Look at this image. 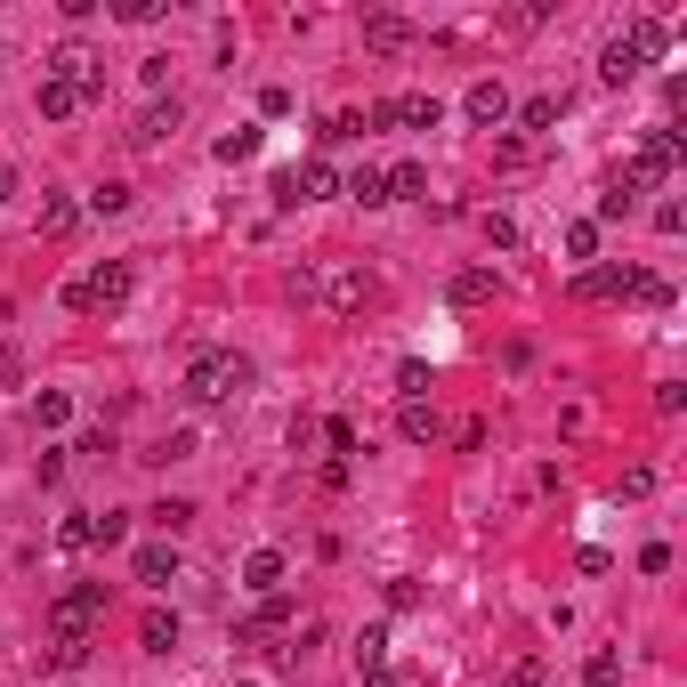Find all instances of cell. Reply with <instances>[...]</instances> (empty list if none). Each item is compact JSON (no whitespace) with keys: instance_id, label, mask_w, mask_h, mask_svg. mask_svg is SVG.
Wrapping results in <instances>:
<instances>
[{"instance_id":"38","label":"cell","mask_w":687,"mask_h":687,"mask_svg":"<svg viewBox=\"0 0 687 687\" xmlns=\"http://www.w3.org/2000/svg\"><path fill=\"white\" fill-rule=\"evenodd\" d=\"M186 453H195V436H186V429H178V436H162V445H154V453H145V462H186Z\"/></svg>"},{"instance_id":"33","label":"cell","mask_w":687,"mask_h":687,"mask_svg":"<svg viewBox=\"0 0 687 687\" xmlns=\"http://www.w3.org/2000/svg\"><path fill=\"white\" fill-rule=\"evenodd\" d=\"M90 211H97V219H121V211H130V186H97Z\"/></svg>"},{"instance_id":"39","label":"cell","mask_w":687,"mask_h":687,"mask_svg":"<svg viewBox=\"0 0 687 687\" xmlns=\"http://www.w3.org/2000/svg\"><path fill=\"white\" fill-rule=\"evenodd\" d=\"M388 607H397V615H405V607H421V582L397 574V582H388Z\"/></svg>"},{"instance_id":"4","label":"cell","mask_w":687,"mask_h":687,"mask_svg":"<svg viewBox=\"0 0 687 687\" xmlns=\"http://www.w3.org/2000/svg\"><path fill=\"white\" fill-rule=\"evenodd\" d=\"M679 154H687V138H679V130H648V138H639V154H631V171H622V186H631V195H648L655 178H672V171H679Z\"/></svg>"},{"instance_id":"41","label":"cell","mask_w":687,"mask_h":687,"mask_svg":"<svg viewBox=\"0 0 687 687\" xmlns=\"http://www.w3.org/2000/svg\"><path fill=\"white\" fill-rule=\"evenodd\" d=\"M364 687H405V679H388V672H372V679H364Z\"/></svg>"},{"instance_id":"24","label":"cell","mask_w":687,"mask_h":687,"mask_svg":"<svg viewBox=\"0 0 687 687\" xmlns=\"http://www.w3.org/2000/svg\"><path fill=\"white\" fill-rule=\"evenodd\" d=\"M558 114H567V97H526V106H517V121H526V130H558Z\"/></svg>"},{"instance_id":"16","label":"cell","mask_w":687,"mask_h":687,"mask_svg":"<svg viewBox=\"0 0 687 687\" xmlns=\"http://www.w3.org/2000/svg\"><path fill=\"white\" fill-rule=\"evenodd\" d=\"M598 73H607V81H615V90H622V81H631V73H639V49H631V40H622V33H615V40H607V49H598Z\"/></svg>"},{"instance_id":"29","label":"cell","mask_w":687,"mask_h":687,"mask_svg":"<svg viewBox=\"0 0 687 687\" xmlns=\"http://www.w3.org/2000/svg\"><path fill=\"white\" fill-rule=\"evenodd\" d=\"M348 195H357L364 211H381V202H388V171H357V178H348Z\"/></svg>"},{"instance_id":"32","label":"cell","mask_w":687,"mask_h":687,"mask_svg":"<svg viewBox=\"0 0 687 687\" xmlns=\"http://www.w3.org/2000/svg\"><path fill=\"white\" fill-rule=\"evenodd\" d=\"M567 259H598V226H591V219L567 226Z\"/></svg>"},{"instance_id":"8","label":"cell","mask_w":687,"mask_h":687,"mask_svg":"<svg viewBox=\"0 0 687 687\" xmlns=\"http://www.w3.org/2000/svg\"><path fill=\"white\" fill-rule=\"evenodd\" d=\"M462 114L477 121V130H502V121H510V90H502V81H469Z\"/></svg>"},{"instance_id":"37","label":"cell","mask_w":687,"mask_h":687,"mask_svg":"<svg viewBox=\"0 0 687 687\" xmlns=\"http://www.w3.org/2000/svg\"><path fill=\"white\" fill-rule=\"evenodd\" d=\"M324 445H331V462H348V453H357V429H348V421H324Z\"/></svg>"},{"instance_id":"10","label":"cell","mask_w":687,"mask_h":687,"mask_svg":"<svg viewBox=\"0 0 687 687\" xmlns=\"http://www.w3.org/2000/svg\"><path fill=\"white\" fill-rule=\"evenodd\" d=\"M130 574L145 582V591H171V582H178V550H171V543H145V550L130 558Z\"/></svg>"},{"instance_id":"12","label":"cell","mask_w":687,"mask_h":687,"mask_svg":"<svg viewBox=\"0 0 687 687\" xmlns=\"http://www.w3.org/2000/svg\"><path fill=\"white\" fill-rule=\"evenodd\" d=\"M276 582H283V550H252V558H243V591H276Z\"/></svg>"},{"instance_id":"28","label":"cell","mask_w":687,"mask_h":687,"mask_svg":"<svg viewBox=\"0 0 687 687\" xmlns=\"http://www.w3.org/2000/svg\"><path fill=\"white\" fill-rule=\"evenodd\" d=\"M40 114H49V121H66V114H81V97L66 90V81H49V73H40Z\"/></svg>"},{"instance_id":"6","label":"cell","mask_w":687,"mask_h":687,"mask_svg":"<svg viewBox=\"0 0 687 687\" xmlns=\"http://www.w3.org/2000/svg\"><path fill=\"white\" fill-rule=\"evenodd\" d=\"M324 195H340V171H331V162H300V171L276 178V202H324Z\"/></svg>"},{"instance_id":"25","label":"cell","mask_w":687,"mask_h":687,"mask_svg":"<svg viewBox=\"0 0 687 687\" xmlns=\"http://www.w3.org/2000/svg\"><path fill=\"white\" fill-rule=\"evenodd\" d=\"M211 154H219V162H252V154H259V130H252V121H235V130H226Z\"/></svg>"},{"instance_id":"7","label":"cell","mask_w":687,"mask_h":687,"mask_svg":"<svg viewBox=\"0 0 687 687\" xmlns=\"http://www.w3.org/2000/svg\"><path fill=\"white\" fill-rule=\"evenodd\" d=\"M331 307H340V316H372V307H381V276H372V267H340V276H331Z\"/></svg>"},{"instance_id":"17","label":"cell","mask_w":687,"mask_h":687,"mask_svg":"<svg viewBox=\"0 0 687 687\" xmlns=\"http://www.w3.org/2000/svg\"><path fill=\"white\" fill-rule=\"evenodd\" d=\"M388 202H429V171L421 162H397V171H388Z\"/></svg>"},{"instance_id":"30","label":"cell","mask_w":687,"mask_h":687,"mask_svg":"<svg viewBox=\"0 0 687 687\" xmlns=\"http://www.w3.org/2000/svg\"><path fill=\"white\" fill-rule=\"evenodd\" d=\"M145 517H154V526H162V534H186V526H195V502H154V510H145Z\"/></svg>"},{"instance_id":"3","label":"cell","mask_w":687,"mask_h":687,"mask_svg":"<svg viewBox=\"0 0 687 687\" xmlns=\"http://www.w3.org/2000/svg\"><path fill=\"white\" fill-rule=\"evenodd\" d=\"M121 300H130V267H121V259H97L90 276L66 283V307H73V316H97V307H121Z\"/></svg>"},{"instance_id":"13","label":"cell","mask_w":687,"mask_h":687,"mask_svg":"<svg viewBox=\"0 0 687 687\" xmlns=\"http://www.w3.org/2000/svg\"><path fill=\"white\" fill-rule=\"evenodd\" d=\"M171 130H178V97H171V106H145V114H138V130H130V145H162Z\"/></svg>"},{"instance_id":"11","label":"cell","mask_w":687,"mask_h":687,"mask_svg":"<svg viewBox=\"0 0 687 687\" xmlns=\"http://www.w3.org/2000/svg\"><path fill=\"white\" fill-rule=\"evenodd\" d=\"M388 121H405V130H436V121H445V106H436L429 90H412V97H388Z\"/></svg>"},{"instance_id":"35","label":"cell","mask_w":687,"mask_h":687,"mask_svg":"<svg viewBox=\"0 0 687 687\" xmlns=\"http://www.w3.org/2000/svg\"><path fill=\"white\" fill-rule=\"evenodd\" d=\"M114 16H121V25H154L162 0H114Z\"/></svg>"},{"instance_id":"36","label":"cell","mask_w":687,"mask_h":687,"mask_svg":"<svg viewBox=\"0 0 687 687\" xmlns=\"http://www.w3.org/2000/svg\"><path fill=\"white\" fill-rule=\"evenodd\" d=\"M97 534H90V517H66V526H57V550H90Z\"/></svg>"},{"instance_id":"9","label":"cell","mask_w":687,"mask_h":687,"mask_svg":"<svg viewBox=\"0 0 687 687\" xmlns=\"http://www.w3.org/2000/svg\"><path fill=\"white\" fill-rule=\"evenodd\" d=\"M364 49H372V57H405V49H412V25H405L397 9L364 16Z\"/></svg>"},{"instance_id":"26","label":"cell","mask_w":687,"mask_h":687,"mask_svg":"<svg viewBox=\"0 0 687 687\" xmlns=\"http://www.w3.org/2000/svg\"><path fill=\"white\" fill-rule=\"evenodd\" d=\"M381 663H388V631H381V622H372V631H357V672L372 679V672H381Z\"/></svg>"},{"instance_id":"21","label":"cell","mask_w":687,"mask_h":687,"mask_svg":"<svg viewBox=\"0 0 687 687\" xmlns=\"http://www.w3.org/2000/svg\"><path fill=\"white\" fill-rule=\"evenodd\" d=\"M631 211H639V195H631V186H622V178H615V186H607V195H598V219H591V226H622V219H631Z\"/></svg>"},{"instance_id":"22","label":"cell","mask_w":687,"mask_h":687,"mask_svg":"<svg viewBox=\"0 0 687 687\" xmlns=\"http://www.w3.org/2000/svg\"><path fill=\"white\" fill-rule=\"evenodd\" d=\"M33 421H40V429H66V421H73V397H66V388H40V397H33Z\"/></svg>"},{"instance_id":"27","label":"cell","mask_w":687,"mask_h":687,"mask_svg":"<svg viewBox=\"0 0 687 687\" xmlns=\"http://www.w3.org/2000/svg\"><path fill=\"white\" fill-rule=\"evenodd\" d=\"M582 687H622V655H615V648H598L591 663H582Z\"/></svg>"},{"instance_id":"2","label":"cell","mask_w":687,"mask_h":687,"mask_svg":"<svg viewBox=\"0 0 687 687\" xmlns=\"http://www.w3.org/2000/svg\"><path fill=\"white\" fill-rule=\"evenodd\" d=\"M40 73H49V81H66V90L81 97V106H90V97L106 90V57H97L90 40H57V49H49V66H40Z\"/></svg>"},{"instance_id":"31","label":"cell","mask_w":687,"mask_h":687,"mask_svg":"<svg viewBox=\"0 0 687 687\" xmlns=\"http://www.w3.org/2000/svg\"><path fill=\"white\" fill-rule=\"evenodd\" d=\"M283 291H291V300H316V291H324V276H316V259H300V267H291V276H283Z\"/></svg>"},{"instance_id":"40","label":"cell","mask_w":687,"mask_h":687,"mask_svg":"<svg viewBox=\"0 0 687 687\" xmlns=\"http://www.w3.org/2000/svg\"><path fill=\"white\" fill-rule=\"evenodd\" d=\"M502 687H543V663H534V655H526V663H510V679H502Z\"/></svg>"},{"instance_id":"15","label":"cell","mask_w":687,"mask_h":687,"mask_svg":"<svg viewBox=\"0 0 687 687\" xmlns=\"http://www.w3.org/2000/svg\"><path fill=\"white\" fill-rule=\"evenodd\" d=\"M622 40H631V49H639V66H648V57H663V49H672V25H663V16H639V25L622 33Z\"/></svg>"},{"instance_id":"19","label":"cell","mask_w":687,"mask_h":687,"mask_svg":"<svg viewBox=\"0 0 687 687\" xmlns=\"http://www.w3.org/2000/svg\"><path fill=\"white\" fill-rule=\"evenodd\" d=\"M397 436H405V445H436V405H405L397 412Z\"/></svg>"},{"instance_id":"5","label":"cell","mask_w":687,"mask_h":687,"mask_svg":"<svg viewBox=\"0 0 687 687\" xmlns=\"http://www.w3.org/2000/svg\"><path fill=\"white\" fill-rule=\"evenodd\" d=\"M97 615H106V582H73V591L49 607V639H90Z\"/></svg>"},{"instance_id":"20","label":"cell","mask_w":687,"mask_h":687,"mask_svg":"<svg viewBox=\"0 0 687 687\" xmlns=\"http://www.w3.org/2000/svg\"><path fill=\"white\" fill-rule=\"evenodd\" d=\"M81 211H73V195H40V235H73Z\"/></svg>"},{"instance_id":"18","label":"cell","mask_w":687,"mask_h":687,"mask_svg":"<svg viewBox=\"0 0 687 687\" xmlns=\"http://www.w3.org/2000/svg\"><path fill=\"white\" fill-rule=\"evenodd\" d=\"M445 291H453V307H477V300H493V267H462V276H453Z\"/></svg>"},{"instance_id":"23","label":"cell","mask_w":687,"mask_h":687,"mask_svg":"<svg viewBox=\"0 0 687 687\" xmlns=\"http://www.w3.org/2000/svg\"><path fill=\"white\" fill-rule=\"evenodd\" d=\"M40 663H49V672H81V663H90V639H49Z\"/></svg>"},{"instance_id":"14","label":"cell","mask_w":687,"mask_h":687,"mask_svg":"<svg viewBox=\"0 0 687 687\" xmlns=\"http://www.w3.org/2000/svg\"><path fill=\"white\" fill-rule=\"evenodd\" d=\"M138 648H145V655H171V648H178V615H162V607H154V615L138 622Z\"/></svg>"},{"instance_id":"1","label":"cell","mask_w":687,"mask_h":687,"mask_svg":"<svg viewBox=\"0 0 687 687\" xmlns=\"http://www.w3.org/2000/svg\"><path fill=\"white\" fill-rule=\"evenodd\" d=\"M243 388H252V357L235 348H202L186 364V405H243Z\"/></svg>"},{"instance_id":"34","label":"cell","mask_w":687,"mask_h":687,"mask_svg":"<svg viewBox=\"0 0 687 687\" xmlns=\"http://www.w3.org/2000/svg\"><path fill=\"white\" fill-rule=\"evenodd\" d=\"M486 243H493V252H517V219H502V211H486Z\"/></svg>"}]
</instances>
